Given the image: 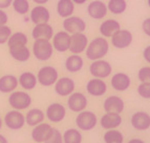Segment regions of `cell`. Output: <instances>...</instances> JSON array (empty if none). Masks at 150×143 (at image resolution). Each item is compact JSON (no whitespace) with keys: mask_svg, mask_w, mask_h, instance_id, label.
I'll return each mask as SVG.
<instances>
[{"mask_svg":"<svg viewBox=\"0 0 150 143\" xmlns=\"http://www.w3.org/2000/svg\"><path fill=\"white\" fill-rule=\"evenodd\" d=\"M86 57L91 61L103 59L109 51V43L104 37H97L88 43L86 48Z\"/></svg>","mask_w":150,"mask_h":143,"instance_id":"1","label":"cell"},{"mask_svg":"<svg viewBox=\"0 0 150 143\" xmlns=\"http://www.w3.org/2000/svg\"><path fill=\"white\" fill-rule=\"evenodd\" d=\"M32 53L38 61H48L54 55V48L50 40L36 39L33 43Z\"/></svg>","mask_w":150,"mask_h":143,"instance_id":"2","label":"cell"},{"mask_svg":"<svg viewBox=\"0 0 150 143\" xmlns=\"http://www.w3.org/2000/svg\"><path fill=\"white\" fill-rule=\"evenodd\" d=\"M8 104L13 110H24L32 105V97L25 90H14L10 94Z\"/></svg>","mask_w":150,"mask_h":143,"instance_id":"3","label":"cell"},{"mask_svg":"<svg viewBox=\"0 0 150 143\" xmlns=\"http://www.w3.org/2000/svg\"><path fill=\"white\" fill-rule=\"evenodd\" d=\"M58 78H59V73H58L57 68L53 65L42 66L37 73L38 83L45 88L54 85L56 81L58 80Z\"/></svg>","mask_w":150,"mask_h":143,"instance_id":"4","label":"cell"},{"mask_svg":"<svg viewBox=\"0 0 150 143\" xmlns=\"http://www.w3.org/2000/svg\"><path fill=\"white\" fill-rule=\"evenodd\" d=\"M76 124L78 126V129L85 132L91 131L98 124L97 115L91 110H82L78 113V116L76 117Z\"/></svg>","mask_w":150,"mask_h":143,"instance_id":"5","label":"cell"},{"mask_svg":"<svg viewBox=\"0 0 150 143\" xmlns=\"http://www.w3.org/2000/svg\"><path fill=\"white\" fill-rule=\"evenodd\" d=\"M3 123L11 131H19L25 124V116L21 110H12L4 115Z\"/></svg>","mask_w":150,"mask_h":143,"instance_id":"6","label":"cell"},{"mask_svg":"<svg viewBox=\"0 0 150 143\" xmlns=\"http://www.w3.org/2000/svg\"><path fill=\"white\" fill-rule=\"evenodd\" d=\"M89 73L95 78L105 79L109 77L112 73V66L108 61L99 59V60L93 61V63L89 65Z\"/></svg>","mask_w":150,"mask_h":143,"instance_id":"7","label":"cell"},{"mask_svg":"<svg viewBox=\"0 0 150 143\" xmlns=\"http://www.w3.org/2000/svg\"><path fill=\"white\" fill-rule=\"evenodd\" d=\"M132 40H133L132 33L128 30H122V28H120V30L117 31L111 36V44H112V46H115V48H119V50L127 48L132 43Z\"/></svg>","mask_w":150,"mask_h":143,"instance_id":"8","label":"cell"},{"mask_svg":"<svg viewBox=\"0 0 150 143\" xmlns=\"http://www.w3.org/2000/svg\"><path fill=\"white\" fill-rule=\"evenodd\" d=\"M66 116V108L63 104L54 102L46 107L45 110V118L53 123H60L64 120Z\"/></svg>","mask_w":150,"mask_h":143,"instance_id":"9","label":"cell"},{"mask_svg":"<svg viewBox=\"0 0 150 143\" xmlns=\"http://www.w3.org/2000/svg\"><path fill=\"white\" fill-rule=\"evenodd\" d=\"M88 38L83 32L74 33L70 35V46L69 52L71 54H78L80 55L83 52H85L88 45Z\"/></svg>","mask_w":150,"mask_h":143,"instance_id":"10","label":"cell"},{"mask_svg":"<svg viewBox=\"0 0 150 143\" xmlns=\"http://www.w3.org/2000/svg\"><path fill=\"white\" fill-rule=\"evenodd\" d=\"M63 30L67 32L68 34L79 33V32H84L86 30V22L84 19L79 16H69L65 18L62 22Z\"/></svg>","mask_w":150,"mask_h":143,"instance_id":"11","label":"cell"},{"mask_svg":"<svg viewBox=\"0 0 150 143\" xmlns=\"http://www.w3.org/2000/svg\"><path fill=\"white\" fill-rule=\"evenodd\" d=\"M88 100L86 96L81 92H74L68 96L67 106L74 113H80L87 107Z\"/></svg>","mask_w":150,"mask_h":143,"instance_id":"12","label":"cell"},{"mask_svg":"<svg viewBox=\"0 0 150 143\" xmlns=\"http://www.w3.org/2000/svg\"><path fill=\"white\" fill-rule=\"evenodd\" d=\"M53 131H54V128L50 124L41 122V123H39L38 125L33 127L30 136H32V139L35 141V142L44 143L47 139H50V137L52 136V134H53Z\"/></svg>","mask_w":150,"mask_h":143,"instance_id":"13","label":"cell"},{"mask_svg":"<svg viewBox=\"0 0 150 143\" xmlns=\"http://www.w3.org/2000/svg\"><path fill=\"white\" fill-rule=\"evenodd\" d=\"M55 85V92L58 96L60 97H68L70 94L75 92L76 83L75 81L69 77H61L58 78L56 81Z\"/></svg>","mask_w":150,"mask_h":143,"instance_id":"14","label":"cell"},{"mask_svg":"<svg viewBox=\"0 0 150 143\" xmlns=\"http://www.w3.org/2000/svg\"><path fill=\"white\" fill-rule=\"evenodd\" d=\"M30 20L34 24L47 23L50 20V12L42 4H36L30 11Z\"/></svg>","mask_w":150,"mask_h":143,"instance_id":"15","label":"cell"},{"mask_svg":"<svg viewBox=\"0 0 150 143\" xmlns=\"http://www.w3.org/2000/svg\"><path fill=\"white\" fill-rule=\"evenodd\" d=\"M53 48L59 53H65L69 50L70 46V34L65 31H60L54 34L53 36Z\"/></svg>","mask_w":150,"mask_h":143,"instance_id":"16","label":"cell"},{"mask_svg":"<svg viewBox=\"0 0 150 143\" xmlns=\"http://www.w3.org/2000/svg\"><path fill=\"white\" fill-rule=\"evenodd\" d=\"M87 14L90 18H93L95 20H100L103 19L107 15V5L101 1V0H93L87 5Z\"/></svg>","mask_w":150,"mask_h":143,"instance_id":"17","label":"cell"},{"mask_svg":"<svg viewBox=\"0 0 150 143\" xmlns=\"http://www.w3.org/2000/svg\"><path fill=\"white\" fill-rule=\"evenodd\" d=\"M130 123L137 131H147L150 127V115L146 112H137L131 116Z\"/></svg>","mask_w":150,"mask_h":143,"instance_id":"18","label":"cell"},{"mask_svg":"<svg viewBox=\"0 0 150 143\" xmlns=\"http://www.w3.org/2000/svg\"><path fill=\"white\" fill-rule=\"evenodd\" d=\"M86 90L90 96L101 97L105 95V93L107 92V84L103 79L93 78L86 83Z\"/></svg>","mask_w":150,"mask_h":143,"instance_id":"19","label":"cell"},{"mask_svg":"<svg viewBox=\"0 0 150 143\" xmlns=\"http://www.w3.org/2000/svg\"><path fill=\"white\" fill-rule=\"evenodd\" d=\"M54 28L50 23H39L35 24L32 30V37L34 40L36 39H46L50 40L54 36Z\"/></svg>","mask_w":150,"mask_h":143,"instance_id":"20","label":"cell"},{"mask_svg":"<svg viewBox=\"0 0 150 143\" xmlns=\"http://www.w3.org/2000/svg\"><path fill=\"white\" fill-rule=\"evenodd\" d=\"M125 103L119 96H109L104 100L103 108L106 113H118L121 114L124 110Z\"/></svg>","mask_w":150,"mask_h":143,"instance_id":"21","label":"cell"},{"mask_svg":"<svg viewBox=\"0 0 150 143\" xmlns=\"http://www.w3.org/2000/svg\"><path fill=\"white\" fill-rule=\"evenodd\" d=\"M18 85V78L15 75L6 74L0 77V93L11 94L17 90Z\"/></svg>","mask_w":150,"mask_h":143,"instance_id":"22","label":"cell"},{"mask_svg":"<svg viewBox=\"0 0 150 143\" xmlns=\"http://www.w3.org/2000/svg\"><path fill=\"white\" fill-rule=\"evenodd\" d=\"M10 56L14 60L18 62H26L30 60L32 52L28 48V45H17V46H11L8 48Z\"/></svg>","mask_w":150,"mask_h":143,"instance_id":"23","label":"cell"},{"mask_svg":"<svg viewBox=\"0 0 150 143\" xmlns=\"http://www.w3.org/2000/svg\"><path fill=\"white\" fill-rule=\"evenodd\" d=\"M131 79L125 73H117L111 77V86L118 92H125L130 88Z\"/></svg>","mask_w":150,"mask_h":143,"instance_id":"24","label":"cell"},{"mask_svg":"<svg viewBox=\"0 0 150 143\" xmlns=\"http://www.w3.org/2000/svg\"><path fill=\"white\" fill-rule=\"evenodd\" d=\"M122 116L118 113H106L102 116L100 124L104 129H113L122 124Z\"/></svg>","mask_w":150,"mask_h":143,"instance_id":"25","label":"cell"},{"mask_svg":"<svg viewBox=\"0 0 150 143\" xmlns=\"http://www.w3.org/2000/svg\"><path fill=\"white\" fill-rule=\"evenodd\" d=\"M65 70L71 74H75L80 72L84 66V60L80 55L78 54H71L65 59L64 62Z\"/></svg>","mask_w":150,"mask_h":143,"instance_id":"26","label":"cell"},{"mask_svg":"<svg viewBox=\"0 0 150 143\" xmlns=\"http://www.w3.org/2000/svg\"><path fill=\"white\" fill-rule=\"evenodd\" d=\"M18 83L24 90H33L38 84L37 76L32 72H23L18 78Z\"/></svg>","mask_w":150,"mask_h":143,"instance_id":"27","label":"cell"},{"mask_svg":"<svg viewBox=\"0 0 150 143\" xmlns=\"http://www.w3.org/2000/svg\"><path fill=\"white\" fill-rule=\"evenodd\" d=\"M24 116H25V123L28 126H32V127L38 125L39 123L43 122L45 119L44 112L41 108H38V107H34L28 110L26 115Z\"/></svg>","mask_w":150,"mask_h":143,"instance_id":"28","label":"cell"},{"mask_svg":"<svg viewBox=\"0 0 150 143\" xmlns=\"http://www.w3.org/2000/svg\"><path fill=\"white\" fill-rule=\"evenodd\" d=\"M120 28L121 25L118 20H115V19H107V20L103 21L101 23L100 28H99V32L101 33L102 37L109 38Z\"/></svg>","mask_w":150,"mask_h":143,"instance_id":"29","label":"cell"},{"mask_svg":"<svg viewBox=\"0 0 150 143\" xmlns=\"http://www.w3.org/2000/svg\"><path fill=\"white\" fill-rule=\"evenodd\" d=\"M56 10H57L58 15L60 16L61 18H63V19H65V18L74 15L75 3L71 0H58Z\"/></svg>","mask_w":150,"mask_h":143,"instance_id":"30","label":"cell"},{"mask_svg":"<svg viewBox=\"0 0 150 143\" xmlns=\"http://www.w3.org/2000/svg\"><path fill=\"white\" fill-rule=\"evenodd\" d=\"M63 143H82L83 136L78 128H68L63 133Z\"/></svg>","mask_w":150,"mask_h":143,"instance_id":"31","label":"cell"},{"mask_svg":"<svg viewBox=\"0 0 150 143\" xmlns=\"http://www.w3.org/2000/svg\"><path fill=\"white\" fill-rule=\"evenodd\" d=\"M28 38L26 34L23 32H15L10 36L6 44L8 48H11V46H17V45H28Z\"/></svg>","mask_w":150,"mask_h":143,"instance_id":"32","label":"cell"},{"mask_svg":"<svg viewBox=\"0 0 150 143\" xmlns=\"http://www.w3.org/2000/svg\"><path fill=\"white\" fill-rule=\"evenodd\" d=\"M107 10L111 14L121 15L127 10V1L126 0H109L107 4Z\"/></svg>","mask_w":150,"mask_h":143,"instance_id":"33","label":"cell"},{"mask_svg":"<svg viewBox=\"0 0 150 143\" xmlns=\"http://www.w3.org/2000/svg\"><path fill=\"white\" fill-rule=\"evenodd\" d=\"M11 6L16 14L21 16H26L30 11V4L28 0H13Z\"/></svg>","mask_w":150,"mask_h":143,"instance_id":"34","label":"cell"},{"mask_svg":"<svg viewBox=\"0 0 150 143\" xmlns=\"http://www.w3.org/2000/svg\"><path fill=\"white\" fill-rule=\"evenodd\" d=\"M105 143H123L124 142V136L120 131L113 129H107L104 136H103Z\"/></svg>","mask_w":150,"mask_h":143,"instance_id":"35","label":"cell"},{"mask_svg":"<svg viewBox=\"0 0 150 143\" xmlns=\"http://www.w3.org/2000/svg\"><path fill=\"white\" fill-rule=\"evenodd\" d=\"M12 28L8 24L0 25V44H5L12 35Z\"/></svg>","mask_w":150,"mask_h":143,"instance_id":"36","label":"cell"},{"mask_svg":"<svg viewBox=\"0 0 150 143\" xmlns=\"http://www.w3.org/2000/svg\"><path fill=\"white\" fill-rule=\"evenodd\" d=\"M138 94L144 99H150V83L142 82L138 86Z\"/></svg>","mask_w":150,"mask_h":143,"instance_id":"37","label":"cell"},{"mask_svg":"<svg viewBox=\"0 0 150 143\" xmlns=\"http://www.w3.org/2000/svg\"><path fill=\"white\" fill-rule=\"evenodd\" d=\"M138 78L141 82L150 83V66H143L139 70Z\"/></svg>","mask_w":150,"mask_h":143,"instance_id":"38","label":"cell"},{"mask_svg":"<svg viewBox=\"0 0 150 143\" xmlns=\"http://www.w3.org/2000/svg\"><path fill=\"white\" fill-rule=\"evenodd\" d=\"M44 143H63V137L60 131H58L57 128H54L53 134L50 137V139L45 141Z\"/></svg>","mask_w":150,"mask_h":143,"instance_id":"39","label":"cell"},{"mask_svg":"<svg viewBox=\"0 0 150 143\" xmlns=\"http://www.w3.org/2000/svg\"><path fill=\"white\" fill-rule=\"evenodd\" d=\"M142 30L145 35L150 37V17L146 18L145 20L142 22Z\"/></svg>","mask_w":150,"mask_h":143,"instance_id":"40","label":"cell"},{"mask_svg":"<svg viewBox=\"0 0 150 143\" xmlns=\"http://www.w3.org/2000/svg\"><path fill=\"white\" fill-rule=\"evenodd\" d=\"M8 22V15L4 10L0 9V25H4Z\"/></svg>","mask_w":150,"mask_h":143,"instance_id":"41","label":"cell"},{"mask_svg":"<svg viewBox=\"0 0 150 143\" xmlns=\"http://www.w3.org/2000/svg\"><path fill=\"white\" fill-rule=\"evenodd\" d=\"M13 0H0V9L1 10H6L11 8Z\"/></svg>","mask_w":150,"mask_h":143,"instance_id":"42","label":"cell"},{"mask_svg":"<svg viewBox=\"0 0 150 143\" xmlns=\"http://www.w3.org/2000/svg\"><path fill=\"white\" fill-rule=\"evenodd\" d=\"M143 57H144L146 62H148L150 64V45H148V46H146L144 48V51H143Z\"/></svg>","mask_w":150,"mask_h":143,"instance_id":"43","label":"cell"},{"mask_svg":"<svg viewBox=\"0 0 150 143\" xmlns=\"http://www.w3.org/2000/svg\"><path fill=\"white\" fill-rule=\"evenodd\" d=\"M33 2L35 3V4H42V5H45L46 3L50 1V0H32Z\"/></svg>","mask_w":150,"mask_h":143,"instance_id":"44","label":"cell"},{"mask_svg":"<svg viewBox=\"0 0 150 143\" xmlns=\"http://www.w3.org/2000/svg\"><path fill=\"white\" fill-rule=\"evenodd\" d=\"M127 143H145V141H143L142 139L139 138H134V139H130Z\"/></svg>","mask_w":150,"mask_h":143,"instance_id":"45","label":"cell"},{"mask_svg":"<svg viewBox=\"0 0 150 143\" xmlns=\"http://www.w3.org/2000/svg\"><path fill=\"white\" fill-rule=\"evenodd\" d=\"M75 4H79V5H81V4H84V3L87 1V0H71Z\"/></svg>","mask_w":150,"mask_h":143,"instance_id":"46","label":"cell"},{"mask_svg":"<svg viewBox=\"0 0 150 143\" xmlns=\"http://www.w3.org/2000/svg\"><path fill=\"white\" fill-rule=\"evenodd\" d=\"M0 143H8V140L6 139V137L0 134Z\"/></svg>","mask_w":150,"mask_h":143,"instance_id":"47","label":"cell"},{"mask_svg":"<svg viewBox=\"0 0 150 143\" xmlns=\"http://www.w3.org/2000/svg\"><path fill=\"white\" fill-rule=\"evenodd\" d=\"M2 118L0 117V131H1V128H2Z\"/></svg>","mask_w":150,"mask_h":143,"instance_id":"48","label":"cell"},{"mask_svg":"<svg viewBox=\"0 0 150 143\" xmlns=\"http://www.w3.org/2000/svg\"><path fill=\"white\" fill-rule=\"evenodd\" d=\"M147 3H148V5H149V8H150V0H147Z\"/></svg>","mask_w":150,"mask_h":143,"instance_id":"49","label":"cell"}]
</instances>
